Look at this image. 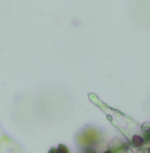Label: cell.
Segmentation results:
<instances>
[]
</instances>
